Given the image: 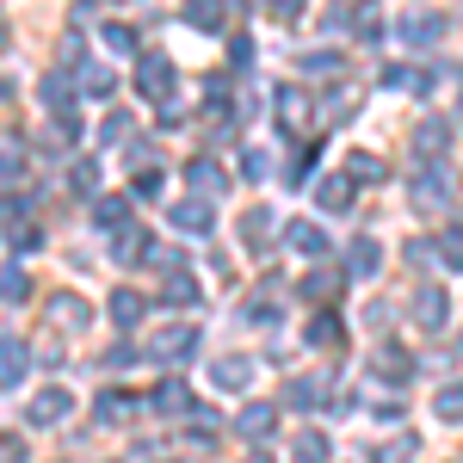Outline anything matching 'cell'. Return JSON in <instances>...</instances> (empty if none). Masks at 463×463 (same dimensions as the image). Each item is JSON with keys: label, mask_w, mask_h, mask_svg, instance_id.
Here are the masks:
<instances>
[{"label": "cell", "mask_w": 463, "mask_h": 463, "mask_svg": "<svg viewBox=\"0 0 463 463\" xmlns=\"http://www.w3.org/2000/svg\"><path fill=\"white\" fill-rule=\"evenodd\" d=\"M414 148H420L432 167H439V161H445V148H451V130H445L439 118H427V124H414Z\"/></svg>", "instance_id": "cell-15"}, {"label": "cell", "mask_w": 463, "mask_h": 463, "mask_svg": "<svg viewBox=\"0 0 463 463\" xmlns=\"http://www.w3.org/2000/svg\"><path fill=\"white\" fill-rule=\"evenodd\" d=\"M458 346H463V340H458Z\"/></svg>", "instance_id": "cell-55"}, {"label": "cell", "mask_w": 463, "mask_h": 463, "mask_svg": "<svg viewBox=\"0 0 463 463\" xmlns=\"http://www.w3.org/2000/svg\"><path fill=\"white\" fill-rule=\"evenodd\" d=\"M130 414H137V402H130L124 390H106V395H99V427H118V420H130Z\"/></svg>", "instance_id": "cell-21"}, {"label": "cell", "mask_w": 463, "mask_h": 463, "mask_svg": "<svg viewBox=\"0 0 463 463\" xmlns=\"http://www.w3.org/2000/svg\"><path fill=\"white\" fill-rule=\"evenodd\" d=\"M432 408H439V420H451V427H458V420H463V383H445Z\"/></svg>", "instance_id": "cell-36"}, {"label": "cell", "mask_w": 463, "mask_h": 463, "mask_svg": "<svg viewBox=\"0 0 463 463\" xmlns=\"http://www.w3.org/2000/svg\"><path fill=\"white\" fill-rule=\"evenodd\" d=\"M297 463H321V458H303V451H297Z\"/></svg>", "instance_id": "cell-50"}, {"label": "cell", "mask_w": 463, "mask_h": 463, "mask_svg": "<svg viewBox=\"0 0 463 463\" xmlns=\"http://www.w3.org/2000/svg\"><path fill=\"white\" fill-rule=\"evenodd\" d=\"M458 124H463V87H458Z\"/></svg>", "instance_id": "cell-49"}, {"label": "cell", "mask_w": 463, "mask_h": 463, "mask_svg": "<svg viewBox=\"0 0 463 463\" xmlns=\"http://www.w3.org/2000/svg\"><path fill=\"white\" fill-rule=\"evenodd\" d=\"M241 174H248V179H266V155H260V148H248V155H241Z\"/></svg>", "instance_id": "cell-45"}, {"label": "cell", "mask_w": 463, "mask_h": 463, "mask_svg": "<svg viewBox=\"0 0 463 463\" xmlns=\"http://www.w3.org/2000/svg\"><path fill=\"white\" fill-rule=\"evenodd\" d=\"M272 427H279V408H266V402H248V408H241V420H235V432L253 439V445H266Z\"/></svg>", "instance_id": "cell-10"}, {"label": "cell", "mask_w": 463, "mask_h": 463, "mask_svg": "<svg viewBox=\"0 0 463 463\" xmlns=\"http://www.w3.org/2000/svg\"><path fill=\"white\" fill-rule=\"evenodd\" d=\"M137 93H148V99H174V62H167L161 50H143V56H137Z\"/></svg>", "instance_id": "cell-1"}, {"label": "cell", "mask_w": 463, "mask_h": 463, "mask_svg": "<svg viewBox=\"0 0 463 463\" xmlns=\"http://www.w3.org/2000/svg\"><path fill=\"white\" fill-rule=\"evenodd\" d=\"M266 235H272V211L253 204V211L241 216V241H248V248H266Z\"/></svg>", "instance_id": "cell-26"}, {"label": "cell", "mask_w": 463, "mask_h": 463, "mask_svg": "<svg viewBox=\"0 0 463 463\" xmlns=\"http://www.w3.org/2000/svg\"><path fill=\"white\" fill-rule=\"evenodd\" d=\"M303 340H309V346H340V316H327V309H321V316H309Z\"/></svg>", "instance_id": "cell-22"}, {"label": "cell", "mask_w": 463, "mask_h": 463, "mask_svg": "<svg viewBox=\"0 0 463 463\" xmlns=\"http://www.w3.org/2000/svg\"><path fill=\"white\" fill-rule=\"evenodd\" d=\"M253 463H272V458H253Z\"/></svg>", "instance_id": "cell-54"}, {"label": "cell", "mask_w": 463, "mask_h": 463, "mask_svg": "<svg viewBox=\"0 0 463 463\" xmlns=\"http://www.w3.org/2000/svg\"><path fill=\"white\" fill-rule=\"evenodd\" d=\"M185 179H192V192H198V198H222V185H229V179H222V167H216L211 155H198V161L185 167Z\"/></svg>", "instance_id": "cell-13"}, {"label": "cell", "mask_w": 463, "mask_h": 463, "mask_svg": "<svg viewBox=\"0 0 463 463\" xmlns=\"http://www.w3.org/2000/svg\"><path fill=\"white\" fill-rule=\"evenodd\" d=\"M408 198H414V211H445V204H451V174H445V161H439V167H420L414 185H408Z\"/></svg>", "instance_id": "cell-2"}, {"label": "cell", "mask_w": 463, "mask_h": 463, "mask_svg": "<svg viewBox=\"0 0 463 463\" xmlns=\"http://www.w3.org/2000/svg\"><path fill=\"white\" fill-rule=\"evenodd\" d=\"M0 50H6V32H0Z\"/></svg>", "instance_id": "cell-53"}, {"label": "cell", "mask_w": 463, "mask_h": 463, "mask_svg": "<svg viewBox=\"0 0 463 463\" xmlns=\"http://www.w3.org/2000/svg\"><path fill=\"white\" fill-rule=\"evenodd\" d=\"M167 303H185V309H192V303H198V285H192L185 272H174V279H167Z\"/></svg>", "instance_id": "cell-39"}, {"label": "cell", "mask_w": 463, "mask_h": 463, "mask_svg": "<svg viewBox=\"0 0 463 463\" xmlns=\"http://www.w3.org/2000/svg\"><path fill=\"white\" fill-rule=\"evenodd\" d=\"M19 174H25V143L0 137V179H19Z\"/></svg>", "instance_id": "cell-31"}, {"label": "cell", "mask_w": 463, "mask_h": 463, "mask_svg": "<svg viewBox=\"0 0 463 463\" xmlns=\"http://www.w3.org/2000/svg\"><path fill=\"white\" fill-rule=\"evenodd\" d=\"M0 99H6V80H0Z\"/></svg>", "instance_id": "cell-52"}, {"label": "cell", "mask_w": 463, "mask_h": 463, "mask_svg": "<svg viewBox=\"0 0 463 463\" xmlns=\"http://www.w3.org/2000/svg\"><path fill=\"white\" fill-rule=\"evenodd\" d=\"M0 297H6V303H25V297H32V272H25V266H6V272H0Z\"/></svg>", "instance_id": "cell-29"}, {"label": "cell", "mask_w": 463, "mask_h": 463, "mask_svg": "<svg viewBox=\"0 0 463 463\" xmlns=\"http://www.w3.org/2000/svg\"><path fill=\"white\" fill-rule=\"evenodd\" d=\"M279 316H285V309H279V297H253V303H248V321H253V327H272Z\"/></svg>", "instance_id": "cell-38"}, {"label": "cell", "mask_w": 463, "mask_h": 463, "mask_svg": "<svg viewBox=\"0 0 463 463\" xmlns=\"http://www.w3.org/2000/svg\"><path fill=\"white\" fill-rule=\"evenodd\" d=\"M377 266H383V248H377L371 235H358L353 248H346V272H353V279H377Z\"/></svg>", "instance_id": "cell-14"}, {"label": "cell", "mask_w": 463, "mask_h": 463, "mask_svg": "<svg viewBox=\"0 0 463 463\" xmlns=\"http://www.w3.org/2000/svg\"><path fill=\"white\" fill-rule=\"evenodd\" d=\"M106 364H111V371H118V364H137V346H130V340H118V346L106 353Z\"/></svg>", "instance_id": "cell-44"}, {"label": "cell", "mask_w": 463, "mask_h": 463, "mask_svg": "<svg viewBox=\"0 0 463 463\" xmlns=\"http://www.w3.org/2000/svg\"><path fill=\"white\" fill-rule=\"evenodd\" d=\"M432 248H439V260H445V266H458V272H463V222H451Z\"/></svg>", "instance_id": "cell-33"}, {"label": "cell", "mask_w": 463, "mask_h": 463, "mask_svg": "<svg viewBox=\"0 0 463 463\" xmlns=\"http://www.w3.org/2000/svg\"><path fill=\"white\" fill-rule=\"evenodd\" d=\"M185 19H192L198 32H222V19H229V6H222V0H185Z\"/></svg>", "instance_id": "cell-18"}, {"label": "cell", "mask_w": 463, "mask_h": 463, "mask_svg": "<svg viewBox=\"0 0 463 463\" xmlns=\"http://www.w3.org/2000/svg\"><path fill=\"white\" fill-rule=\"evenodd\" d=\"M285 241H290L297 253L321 260V253H327V229H321V222H309V216H297V222H285Z\"/></svg>", "instance_id": "cell-12"}, {"label": "cell", "mask_w": 463, "mask_h": 463, "mask_svg": "<svg viewBox=\"0 0 463 463\" xmlns=\"http://www.w3.org/2000/svg\"><path fill=\"white\" fill-rule=\"evenodd\" d=\"M192 353H198V327L174 321L167 334H155V358H161V364H185Z\"/></svg>", "instance_id": "cell-7"}, {"label": "cell", "mask_w": 463, "mask_h": 463, "mask_svg": "<svg viewBox=\"0 0 463 463\" xmlns=\"http://www.w3.org/2000/svg\"><path fill=\"white\" fill-rule=\"evenodd\" d=\"M148 463H174V458H148Z\"/></svg>", "instance_id": "cell-51"}, {"label": "cell", "mask_w": 463, "mask_h": 463, "mask_svg": "<svg viewBox=\"0 0 463 463\" xmlns=\"http://www.w3.org/2000/svg\"><path fill=\"white\" fill-rule=\"evenodd\" d=\"M99 37H106V50H111V56H143V50H137V32H130V25H106Z\"/></svg>", "instance_id": "cell-35"}, {"label": "cell", "mask_w": 463, "mask_h": 463, "mask_svg": "<svg viewBox=\"0 0 463 463\" xmlns=\"http://www.w3.org/2000/svg\"><path fill=\"white\" fill-rule=\"evenodd\" d=\"M99 185V167L93 161H74V192H93Z\"/></svg>", "instance_id": "cell-42"}, {"label": "cell", "mask_w": 463, "mask_h": 463, "mask_svg": "<svg viewBox=\"0 0 463 463\" xmlns=\"http://www.w3.org/2000/svg\"><path fill=\"white\" fill-rule=\"evenodd\" d=\"M69 390L62 383H50V390H37L32 402H25V427H56V420H69Z\"/></svg>", "instance_id": "cell-3"}, {"label": "cell", "mask_w": 463, "mask_h": 463, "mask_svg": "<svg viewBox=\"0 0 463 463\" xmlns=\"http://www.w3.org/2000/svg\"><path fill=\"white\" fill-rule=\"evenodd\" d=\"M445 32H451L445 13H408V19H402V43H408V50H432Z\"/></svg>", "instance_id": "cell-5"}, {"label": "cell", "mask_w": 463, "mask_h": 463, "mask_svg": "<svg viewBox=\"0 0 463 463\" xmlns=\"http://www.w3.org/2000/svg\"><path fill=\"white\" fill-rule=\"evenodd\" d=\"M353 32H358V37H377V32H383V13H377V0H364V6L353 13Z\"/></svg>", "instance_id": "cell-37"}, {"label": "cell", "mask_w": 463, "mask_h": 463, "mask_svg": "<svg viewBox=\"0 0 463 463\" xmlns=\"http://www.w3.org/2000/svg\"><path fill=\"white\" fill-rule=\"evenodd\" d=\"M371 364H377L383 377H408V371H414V358L402 353V346H377V353H371Z\"/></svg>", "instance_id": "cell-28"}, {"label": "cell", "mask_w": 463, "mask_h": 463, "mask_svg": "<svg viewBox=\"0 0 463 463\" xmlns=\"http://www.w3.org/2000/svg\"><path fill=\"white\" fill-rule=\"evenodd\" d=\"M130 130H137V118H130V111H111L106 124H99V143L118 148V143H130Z\"/></svg>", "instance_id": "cell-30"}, {"label": "cell", "mask_w": 463, "mask_h": 463, "mask_svg": "<svg viewBox=\"0 0 463 463\" xmlns=\"http://www.w3.org/2000/svg\"><path fill=\"white\" fill-rule=\"evenodd\" d=\"M297 69H303V74H321V80H334V74L346 69V56H334V50H303V56H297Z\"/></svg>", "instance_id": "cell-19"}, {"label": "cell", "mask_w": 463, "mask_h": 463, "mask_svg": "<svg viewBox=\"0 0 463 463\" xmlns=\"http://www.w3.org/2000/svg\"><path fill=\"white\" fill-rule=\"evenodd\" d=\"M445 321H451V297H445L439 285H420V290H414V327L439 334Z\"/></svg>", "instance_id": "cell-6"}, {"label": "cell", "mask_w": 463, "mask_h": 463, "mask_svg": "<svg viewBox=\"0 0 463 463\" xmlns=\"http://www.w3.org/2000/svg\"><path fill=\"white\" fill-rule=\"evenodd\" d=\"M93 222H99V229H118V235H124V229H130V204H124V198H99Z\"/></svg>", "instance_id": "cell-27"}, {"label": "cell", "mask_w": 463, "mask_h": 463, "mask_svg": "<svg viewBox=\"0 0 463 463\" xmlns=\"http://www.w3.org/2000/svg\"><path fill=\"white\" fill-rule=\"evenodd\" d=\"M316 204L321 211H346V204H353V179L346 174H321L316 179Z\"/></svg>", "instance_id": "cell-16"}, {"label": "cell", "mask_w": 463, "mask_h": 463, "mask_svg": "<svg viewBox=\"0 0 463 463\" xmlns=\"http://www.w3.org/2000/svg\"><path fill=\"white\" fill-rule=\"evenodd\" d=\"M50 316L62 321V327H87V321H93V309H87V303H80V297H69V290H62V297H56V303H50Z\"/></svg>", "instance_id": "cell-23"}, {"label": "cell", "mask_w": 463, "mask_h": 463, "mask_svg": "<svg viewBox=\"0 0 463 463\" xmlns=\"http://www.w3.org/2000/svg\"><path fill=\"white\" fill-rule=\"evenodd\" d=\"M211 383H216V390H229V395H241V390L253 383V358H241V353H222V358L211 364Z\"/></svg>", "instance_id": "cell-9"}, {"label": "cell", "mask_w": 463, "mask_h": 463, "mask_svg": "<svg viewBox=\"0 0 463 463\" xmlns=\"http://www.w3.org/2000/svg\"><path fill=\"white\" fill-rule=\"evenodd\" d=\"M297 290H303V297H334V290H340V279H334V272H309Z\"/></svg>", "instance_id": "cell-40"}, {"label": "cell", "mask_w": 463, "mask_h": 463, "mask_svg": "<svg viewBox=\"0 0 463 463\" xmlns=\"http://www.w3.org/2000/svg\"><path fill=\"white\" fill-rule=\"evenodd\" d=\"M432 260H439L432 241H408V266H432Z\"/></svg>", "instance_id": "cell-43"}, {"label": "cell", "mask_w": 463, "mask_h": 463, "mask_svg": "<svg viewBox=\"0 0 463 463\" xmlns=\"http://www.w3.org/2000/svg\"><path fill=\"white\" fill-rule=\"evenodd\" d=\"M111 321H118V327H137V321H143V297H137V290H111Z\"/></svg>", "instance_id": "cell-25"}, {"label": "cell", "mask_w": 463, "mask_h": 463, "mask_svg": "<svg viewBox=\"0 0 463 463\" xmlns=\"http://www.w3.org/2000/svg\"><path fill=\"white\" fill-rule=\"evenodd\" d=\"M80 93L106 99V93H111V69H99V62H80Z\"/></svg>", "instance_id": "cell-34"}, {"label": "cell", "mask_w": 463, "mask_h": 463, "mask_svg": "<svg viewBox=\"0 0 463 463\" xmlns=\"http://www.w3.org/2000/svg\"><path fill=\"white\" fill-rule=\"evenodd\" d=\"M167 222L185 229V235H204V229H216V211L211 198H179V204H167Z\"/></svg>", "instance_id": "cell-8"}, {"label": "cell", "mask_w": 463, "mask_h": 463, "mask_svg": "<svg viewBox=\"0 0 463 463\" xmlns=\"http://www.w3.org/2000/svg\"><path fill=\"white\" fill-rule=\"evenodd\" d=\"M6 241H13V253H32L37 241H43V235H37L32 222H19V229H13V235H6Z\"/></svg>", "instance_id": "cell-41"}, {"label": "cell", "mask_w": 463, "mask_h": 463, "mask_svg": "<svg viewBox=\"0 0 463 463\" xmlns=\"http://www.w3.org/2000/svg\"><path fill=\"white\" fill-rule=\"evenodd\" d=\"M155 408H161V414H192V390H185V383H174V377H167V383H161V390H155Z\"/></svg>", "instance_id": "cell-24"}, {"label": "cell", "mask_w": 463, "mask_h": 463, "mask_svg": "<svg viewBox=\"0 0 463 463\" xmlns=\"http://www.w3.org/2000/svg\"><path fill=\"white\" fill-rule=\"evenodd\" d=\"M383 174H390V167H383V155H364V148L353 155V167H346V179H364V185H377Z\"/></svg>", "instance_id": "cell-32"}, {"label": "cell", "mask_w": 463, "mask_h": 463, "mask_svg": "<svg viewBox=\"0 0 463 463\" xmlns=\"http://www.w3.org/2000/svg\"><path fill=\"white\" fill-rule=\"evenodd\" d=\"M297 13H303V0H272V19H285V25H290Z\"/></svg>", "instance_id": "cell-47"}, {"label": "cell", "mask_w": 463, "mask_h": 463, "mask_svg": "<svg viewBox=\"0 0 463 463\" xmlns=\"http://www.w3.org/2000/svg\"><path fill=\"white\" fill-rule=\"evenodd\" d=\"M148 248H155V241H148L137 222H130L124 235H111V253H118V266H137V260H148Z\"/></svg>", "instance_id": "cell-17"}, {"label": "cell", "mask_w": 463, "mask_h": 463, "mask_svg": "<svg viewBox=\"0 0 463 463\" xmlns=\"http://www.w3.org/2000/svg\"><path fill=\"white\" fill-rule=\"evenodd\" d=\"M25 371H32V353H25V340H0V390H13V383H25Z\"/></svg>", "instance_id": "cell-11"}, {"label": "cell", "mask_w": 463, "mask_h": 463, "mask_svg": "<svg viewBox=\"0 0 463 463\" xmlns=\"http://www.w3.org/2000/svg\"><path fill=\"white\" fill-rule=\"evenodd\" d=\"M272 111H279V124H285L290 137H303V130H309V118H316V99H309L303 87H279Z\"/></svg>", "instance_id": "cell-4"}, {"label": "cell", "mask_w": 463, "mask_h": 463, "mask_svg": "<svg viewBox=\"0 0 463 463\" xmlns=\"http://www.w3.org/2000/svg\"><path fill=\"white\" fill-rule=\"evenodd\" d=\"M137 198H161V174H143V179H137Z\"/></svg>", "instance_id": "cell-48"}, {"label": "cell", "mask_w": 463, "mask_h": 463, "mask_svg": "<svg viewBox=\"0 0 463 463\" xmlns=\"http://www.w3.org/2000/svg\"><path fill=\"white\" fill-rule=\"evenodd\" d=\"M0 463H25V445H19V439H6V432H0Z\"/></svg>", "instance_id": "cell-46"}, {"label": "cell", "mask_w": 463, "mask_h": 463, "mask_svg": "<svg viewBox=\"0 0 463 463\" xmlns=\"http://www.w3.org/2000/svg\"><path fill=\"white\" fill-rule=\"evenodd\" d=\"M285 402L290 408H321V402H327V383H321V377H297L285 390Z\"/></svg>", "instance_id": "cell-20"}]
</instances>
